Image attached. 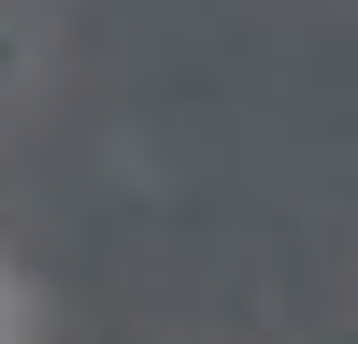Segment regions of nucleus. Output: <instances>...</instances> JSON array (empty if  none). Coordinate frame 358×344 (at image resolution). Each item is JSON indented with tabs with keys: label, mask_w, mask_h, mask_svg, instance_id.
Returning a JSON list of instances; mask_svg holds the SVG:
<instances>
[{
	"label": "nucleus",
	"mask_w": 358,
	"mask_h": 344,
	"mask_svg": "<svg viewBox=\"0 0 358 344\" xmlns=\"http://www.w3.org/2000/svg\"><path fill=\"white\" fill-rule=\"evenodd\" d=\"M15 101H29V15L0 0V115H15Z\"/></svg>",
	"instance_id": "2"
},
{
	"label": "nucleus",
	"mask_w": 358,
	"mask_h": 344,
	"mask_svg": "<svg viewBox=\"0 0 358 344\" xmlns=\"http://www.w3.org/2000/svg\"><path fill=\"white\" fill-rule=\"evenodd\" d=\"M0 344H43V301H29V273H15V244H0Z\"/></svg>",
	"instance_id": "1"
}]
</instances>
